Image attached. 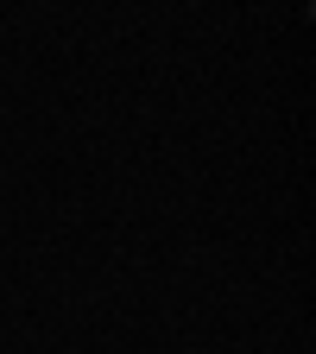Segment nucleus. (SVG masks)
I'll list each match as a JSON object with an SVG mask.
<instances>
[]
</instances>
